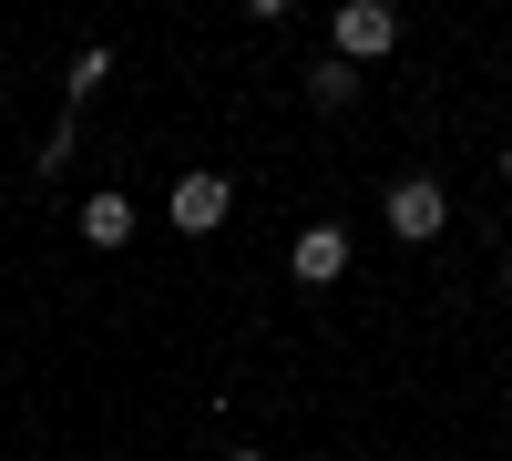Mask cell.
<instances>
[{
    "mask_svg": "<svg viewBox=\"0 0 512 461\" xmlns=\"http://www.w3.org/2000/svg\"><path fill=\"white\" fill-rule=\"evenodd\" d=\"M226 461H267V451H226Z\"/></svg>",
    "mask_w": 512,
    "mask_h": 461,
    "instance_id": "9c48e42d",
    "label": "cell"
},
{
    "mask_svg": "<svg viewBox=\"0 0 512 461\" xmlns=\"http://www.w3.org/2000/svg\"><path fill=\"white\" fill-rule=\"evenodd\" d=\"M308 103H318V113H349V103H359V72H349V62L328 52V62L308 72Z\"/></svg>",
    "mask_w": 512,
    "mask_h": 461,
    "instance_id": "8992f818",
    "label": "cell"
},
{
    "mask_svg": "<svg viewBox=\"0 0 512 461\" xmlns=\"http://www.w3.org/2000/svg\"><path fill=\"white\" fill-rule=\"evenodd\" d=\"M287 267L308 277V287H338V277H349V226H328V216L297 226V236H287Z\"/></svg>",
    "mask_w": 512,
    "mask_h": 461,
    "instance_id": "277c9868",
    "label": "cell"
},
{
    "mask_svg": "<svg viewBox=\"0 0 512 461\" xmlns=\"http://www.w3.org/2000/svg\"><path fill=\"white\" fill-rule=\"evenodd\" d=\"M441 226H451V195H441L431 175H400V185H390V236H400V246H431Z\"/></svg>",
    "mask_w": 512,
    "mask_h": 461,
    "instance_id": "3957f363",
    "label": "cell"
},
{
    "mask_svg": "<svg viewBox=\"0 0 512 461\" xmlns=\"http://www.w3.org/2000/svg\"><path fill=\"white\" fill-rule=\"evenodd\" d=\"M103 82H113V52H103V41H82V52H72V82H62V93H72V103H93Z\"/></svg>",
    "mask_w": 512,
    "mask_h": 461,
    "instance_id": "52a82bcc",
    "label": "cell"
},
{
    "mask_svg": "<svg viewBox=\"0 0 512 461\" xmlns=\"http://www.w3.org/2000/svg\"><path fill=\"white\" fill-rule=\"evenodd\" d=\"M502 185H512V154H502Z\"/></svg>",
    "mask_w": 512,
    "mask_h": 461,
    "instance_id": "30bf717a",
    "label": "cell"
},
{
    "mask_svg": "<svg viewBox=\"0 0 512 461\" xmlns=\"http://www.w3.org/2000/svg\"><path fill=\"white\" fill-rule=\"evenodd\" d=\"M328 52L338 62H379V52H400V11H390V0H338V11H328Z\"/></svg>",
    "mask_w": 512,
    "mask_h": 461,
    "instance_id": "6da1fadb",
    "label": "cell"
},
{
    "mask_svg": "<svg viewBox=\"0 0 512 461\" xmlns=\"http://www.w3.org/2000/svg\"><path fill=\"white\" fill-rule=\"evenodd\" d=\"M164 216H175V236H216V226L236 216V185L216 175V164H185L175 195H164Z\"/></svg>",
    "mask_w": 512,
    "mask_h": 461,
    "instance_id": "7a4b0ae2",
    "label": "cell"
},
{
    "mask_svg": "<svg viewBox=\"0 0 512 461\" xmlns=\"http://www.w3.org/2000/svg\"><path fill=\"white\" fill-rule=\"evenodd\" d=\"M134 236V195L103 185V195H82V246H123Z\"/></svg>",
    "mask_w": 512,
    "mask_h": 461,
    "instance_id": "5b68a950",
    "label": "cell"
},
{
    "mask_svg": "<svg viewBox=\"0 0 512 461\" xmlns=\"http://www.w3.org/2000/svg\"><path fill=\"white\" fill-rule=\"evenodd\" d=\"M502 287H512V257H502Z\"/></svg>",
    "mask_w": 512,
    "mask_h": 461,
    "instance_id": "8fae6325",
    "label": "cell"
},
{
    "mask_svg": "<svg viewBox=\"0 0 512 461\" xmlns=\"http://www.w3.org/2000/svg\"><path fill=\"white\" fill-rule=\"evenodd\" d=\"M72 144H82V134H72V113H62L52 134H41V175H62V164H72Z\"/></svg>",
    "mask_w": 512,
    "mask_h": 461,
    "instance_id": "ba28073f",
    "label": "cell"
}]
</instances>
